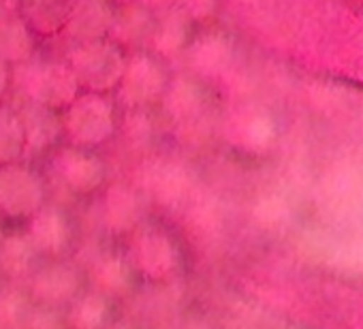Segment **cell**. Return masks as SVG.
Here are the masks:
<instances>
[{
	"instance_id": "cell-1",
	"label": "cell",
	"mask_w": 363,
	"mask_h": 329,
	"mask_svg": "<svg viewBox=\"0 0 363 329\" xmlns=\"http://www.w3.org/2000/svg\"><path fill=\"white\" fill-rule=\"evenodd\" d=\"M11 84L18 88L22 99L50 107L54 111H65L82 92L73 71L69 65L50 60H26L13 65L11 69Z\"/></svg>"
},
{
	"instance_id": "cell-2",
	"label": "cell",
	"mask_w": 363,
	"mask_h": 329,
	"mask_svg": "<svg viewBox=\"0 0 363 329\" xmlns=\"http://www.w3.org/2000/svg\"><path fill=\"white\" fill-rule=\"evenodd\" d=\"M62 135L69 145L96 150L105 145L118 130L116 105L107 94L79 92L77 99L60 113Z\"/></svg>"
},
{
	"instance_id": "cell-3",
	"label": "cell",
	"mask_w": 363,
	"mask_h": 329,
	"mask_svg": "<svg viewBox=\"0 0 363 329\" xmlns=\"http://www.w3.org/2000/svg\"><path fill=\"white\" fill-rule=\"evenodd\" d=\"M65 62L73 71L82 90L107 94L118 88L124 73L126 56L124 50L118 48L113 41L99 39L71 45Z\"/></svg>"
},
{
	"instance_id": "cell-4",
	"label": "cell",
	"mask_w": 363,
	"mask_h": 329,
	"mask_svg": "<svg viewBox=\"0 0 363 329\" xmlns=\"http://www.w3.org/2000/svg\"><path fill=\"white\" fill-rule=\"evenodd\" d=\"M169 71L160 58L150 52H133L126 58L122 79L116 88L118 101L124 109H147L154 103H160L167 84Z\"/></svg>"
},
{
	"instance_id": "cell-5",
	"label": "cell",
	"mask_w": 363,
	"mask_h": 329,
	"mask_svg": "<svg viewBox=\"0 0 363 329\" xmlns=\"http://www.w3.org/2000/svg\"><path fill=\"white\" fill-rule=\"evenodd\" d=\"M45 182L30 164L18 160L0 167V218L28 221L45 206Z\"/></svg>"
},
{
	"instance_id": "cell-6",
	"label": "cell",
	"mask_w": 363,
	"mask_h": 329,
	"mask_svg": "<svg viewBox=\"0 0 363 329\" xmlns=\"http://www.w3.org/2000/svg\"><path fill=\"white\" fill-rule=\"evenodd\" d=\"M126 261L141 278L160 282L175 274L179 265V252L167 231L158 227H145L130 233Z\"/></svg>"
},
{
	"instance_id": "cell-7",
	"label": "cell",
	"mask_w": 363,
	"mask_h": 329,
	"mask_svg": "<svg viewBox=\"0 0 363 329\" xmlns=\"http://www.w3.org/2000/svg\"><path fill=\"white\" fill-rule=\"evenodd\" d=\"M54 178L73 195L88 197L105 186L107 167L94 150L67 145L56 150L52 160Z\"/></svg>"
},
{
	"instance_id": "cell-8",
	"label": "cell",
	"mask_w": 363,
	"mask_h": 329,
	"mask_svg": "<svg viewBox=\"0 0 363 329\" xmlns=\"http://www.w3.org/2000/svg\"><path fill=\"white\" fill-rule=\"evenodd\" d=\"M28 297L41 308L69 306L82 291V274L73 263L54 259L37 267L28 278Z\"/></svg>"
},
{
	"instance_id": "cell-9",
	"label": "cell",
	"mask_w": 363,
	"mask_h": 329,
	"mask_svg": "<svg viewBox=\"0 0 363 329\" xmlns=\"http://www.w3.org/2000/svg\"><path fill=\"white\" fill-rule=\"evenodd\" d=\"M145 193L162 208H184L193 197V178L184 164L171 158H156L141 172Z\"/></svg>"
},
{
	"instance_id": "cell-10",
	"label": "cell",
	"mask_w": 363,
	"mask_h": 329,
	"mask_svg": "<svg viewBox=\"0 0 363 329\" xmlns=\"http://www.w3.org/2000/svg\"><path fill=\"white\" fill-rule=\"evenodd\" d=\"M26 223V235L39 257L60 259L69 252L73 244V225L65 210L45 203Z\"/></svg>"
},
{
	"instance_id": "cell-11",
	"label": "cell",
	"mask_w": 363,
	"mask_h": 329,
	"mask_svg": "<svg viewBox=\"0 0 363 329\" xmlns=\"http://www.w3.org/2000/svg\"><path fill=\"white\" fill-rule=\"evenodd\" d=\"M141 218L143 201L133 186L113 182L105 189L101 201V223L111 235H130L135 229H139Z\"/></svg>"
},
{
	"instance_id": "cell-12",
	"label": "cell",
	"mask_w": 363,
	"mask_h": 329,
	"mask_svg": "<svg viewBox=\"0 0 363 329\" xmlns=\"http://www.w3.org/2000/svg\"><path fill=\"white\" fill-rule=\"evenodd\" d=\"M113 16L116 9L111 0H73L62 30L73 45L107 39Z\"/></svg>"
},
{
	"instance_id": "cell-13",
	"label": "cell",
	"mask_w": 363,
	"mask_h": 329,
	"mask_svg": "<svg viewBox=\"0 0 363 329\" xmlns=\"http://www.w3.org/2000/svg\"><path fill=\"white\" fill-rule=\"evenodd\" d=\"M18 118L24 128L26 139V152H43L58 143L62 137V118L60 111H54L50 107H43L39 103L20 101V107L16 109Z\"/></svg>"
},
{
	"instance_id": "cell-14",
	"label": "cell",
	"mask_w": 363,
	"mask_h": 329,
	"mask_svg": "<svg viewBox=\"0 0 363 329\" xmlns=\"http://www.w3.org/2000/svg\"><path fill=\"white\" fill-rule=\"evenodd\" d=\"M162 111L177 126L189 120H195L206 113V94L195 75H177L171 77L167 90L160 99Z\"/></svg>"
},
{
	"instance_id": "cell-15",
	"label": "cell",
	"mask_w": 363,
	"mask_h": 329,
	"mask_svg": "<svg viewBox=\"0 0 363 329\" xmlns=\"http://www.w3.org/2000/svg\"><path fill=\"white\" fill-rule=\"evenodd\" d=\"M154 26H156V16L150 9H145L139 0L124 3L113 16V24L107 39L122 50L130 48L135 52L137 50L141 52L143 48H147Z\"/></svg>"
},
{
	"instance_id": "cell-16",
	"label": "cell",
	"mask_w": 363,
	"mask_h": 329,
	"mask_svg": "<svg viewBox=\"0 0 363 329\" xmlns=\"http://www.w3.org/2000/svg\"><path fill=\"white\" fill-rule=\"evenodd\" d=\"M193 39V22L182 13L177 7L156 16V26L150 37L147 48L160 60L177 58L179 54H184Z\"/></svg>"
},
{
	"instance_id": "cell-17",
	"label": "cell",
	"mask_w": 363,
	"mask_h": 329,
	"mask_svg": "<svg viewBox=\"0 0 363 329\" xmlns=\"http://www.w3.org/2000/svg\"><path fill=\"white\" fill-rule=\"evenodd\" d=\"M35 58V35L18 9L0 0V60L20 65Z\"/></svg>"
},
{
	"instance_id": "cell-18",
	"label": "cell",
	"mask_w": 363,
	"mask_h": 329,
	"mask_svg": "<svg viewBox=\"0 0 363 329\" xmlns=\"http://www.w3.org/2000/svg\"><path fill=\"white\" fill-rule=\"evenodd\" d=\"M73 0H18V13L33 35L50 37L65 28Z\"/></svg>"
},
{
	"instance_id": "cell-19",
	"label": "cell",
	"mask_w": 363,
	"mask_h": 329,
	"mask_svg": "<svg viewBox=\"0 0 363 329\" xmlns=\"http://www.w3.org/2000/svg\"><path fill=\"white\" fill-rule=\"evenodd\" d=\"M88 278L92 282V291L105 295V297H118L130 289L133 282V269L126 261V257L118 252H105L94 259L90 265Z\"/></svg>"
},
{
	"instance_id": "cell-20",
	"label": "cell",
	"mask_w": 363,
	"mask_h": 329,
	"mask_svg": "<svg viewBox=\"0 0 363 329\" xmlns=\"http://www.w3.org/2000/svg\"><path fill=\"white\" fill-rule=\"evenodd\" d=\"M37 250L33 248L26 233L13 231L5 233L0 240V276L9 278L13 282L30 278L37 269Z\"/></svg>"
},
{
	"instance_id": "cell-21",
	"label": "cell",
	"mask_w": 363,
	"mask_h": 329,
	"mask_svg": "<svg viewBox=\"0 0 363 329\" xmlns=\"http://www.w3.org/2000/svg\"><path fill=\"white\" fill-rule=\"evenodd\" d=\"M69 306V329H105L109 323V297L96 291L77 295Z\"/></svg>"
},
{
	"instance_id": "cell-22",
	"label": "cell",
	"mask_w": 363,
	"mask_h": 329,
	"mask_svg": "<svg viewBox=\"0 0 363 329\" xmlns=\"http://www.w3.org/2000/svg\"><path fill=\"white\" fill-rule=\"evenodd\" d=\"M26 154L24 128L13 107L0 105V167L22 160Z\"/></svg>"
},
{
	"instance_id": "cell-23",
	"label": "cell",
	"mask_w": 363,
	"mask_h": 329,
	"mask_svg": "<svg viewBox=\"0 0 363 329\" xmlns=\"http://www.w3.org/2000/svg\"><path fill=\"white\" fill-rule=\"evenodd\" d=\"M26 308V295L18 289H0V325L3 329L20 325L24 318H28Z\"/></svg>"
},
{
	"instance_id": "cell-24",
	"label": "cell",
	"mask_w": 363,
	"mask_h": 329,
	"mask_svg": "<svg viewBox=\"0 0 363 329\" xmlns=\"http://www.w3.org/2000/svg\"><path fill=\"white\" fill-rule=\"evenodd\" d=\"M122 130L133 145H143L152 137V120L145 109H128L122 120Z\"/></svg>"
},
{
	"instance_id": "cell-25",
	"label": "cell",
	"mask_w": 363,
	"mask_h": 329,
	"mask_svg": "<svg viewBox=\"0 0 363 329\" xmlns=\"http://www.w3.org/2000/svg\"><path fill=\"white\" fill-rule=\"evenodd\" d=\"M28 327L30 329H62V320H60L56 308L37 306V310L33 314H28Z\"/></svg>"
},
{
	"instance_id": "cell-26",
	"label": "cell",
	"mask_w": 363,
	"mask_h": 329,
	"mask_svg": "<svg viewBox=\"0 0 363 329\" xmlns=\"http://www.w3.org/2000/svg\"><path fill=\"white\" fill-rule=\"evenodd\" d=\"M139 3H141L145 9H150L154 16H160V13H167V11H171V9H175L179 0H139Z\"/></svg>"
},
{
	"instance_id": "cell-27",
	"label": "cell",
	"mask_w": 363,
	"mask_h": 329,
	"mask_svg": "<svg viewBox=\"0 0 363 329\" xmlns=\"http://www.w3.org/2000/svg\"><path fill=\"white\" fill-rule=\"evenodd\" d=\"M9 86H11V65L0 60V99L7 94Z\"/></svg>"
},
{
	"instance_id": "cell-28",
	"label": "cell",
	"mask_w": 363,
	"mask_h": 329,
	"mask_svg": "<svg viewBox=\"0 0 363 329\" xmlns=\"http://www.w3.org/2000/svg\"><path fill=\"white\" fill-rule=\"evenodd\" d=\"M105 329H128L126 325H122V323H116V325H107Z\"/></svg>"
},
{
	"instance_id": "cell-29",
	"label": "cell",
	"mask_w": 363,
	"mask_h": 329,
	"mask_svg": "<svg viewBox=\"0 0 363 329\" xmlns=\"http://www.w3.org/2000/svg\"><path fill=\"white\" fill-rule=\"evenodd\" d=\"M3 235H5V227H3V218H0V240H3Z\"/></svg>"
},
{
	"instance_id": "cell-30",
	"label": "cell",
	"mask_w": 363,
	"mask_h": 329,
	"mask_svg": "<svg viewBox=\"0 0 363 329\" xmlns=\"http://www.w3.org/2000/svg\"><path fill=\"white\" fill-rule=\"evenodd\" d=\"M191 329H210V327H206V325H199V323H197V325H193Z\"/></svg>"
},
{
	"instance_id": "cell-31",
	"label": "cell",
	"mask_w": 363,
	"mask_h": 329,
	"mask_svg": "<svg viewBox=\"0 0 363 329\" xmlns=\"http://www.w3.org/2000/svg\"><path fill=\"white\" fill-rule=\"evenodd\" d=\"M111 3H113V0H111ZM118 3H122V5H124V3H135V0H118Z\"/></svg>"
},
{
	"instance_id": "cell-32",
	"label": "cell",
	"mask_w": 363,
	"mask_h": 329,
	"mask_svg": "<svg viewBox=\"0 0 363 329\" xmlns=\"http://www.w3.org/2000/svg\"><path fill=\"white\" fill-rule=\"evenodd\" d=\"M0 289H3V276H0Z\"/></svg>"
},
{
	"instance_id": "cell-33",
	"label": "cell",
	"mask_w": 363,
	"mask_h": 329,
	"mask_svg": "<svg viewBox=\"0 0 363 329\" xmlns=\"http://www.w3.org/2000/svg\"><path fill=\"white\" fill-rule=\"evenodd\" d=\"M0 329H3V325H0Z\"/></svg>"
}]
</instances>
